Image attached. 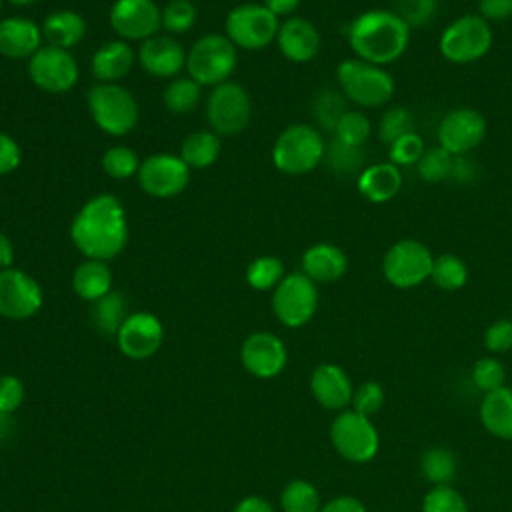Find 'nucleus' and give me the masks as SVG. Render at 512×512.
Here are the masks:
<instances>
[{"label": "nucleus", "mask_w": 512, "mask_h": 512, "mask_svg": "<svg viewBox=\"0 0 512 512\" xmlns=\"http://www.w3.org/2000/svg\"><path fill=\"white\" fill-rule=\"evenodd\" d=\"M128 236L124 204L110 192L88 198L70 224L72 244L90 260H114L126 248Z\"/></svg>", "instance_id": "1"}, {"label": "nucleus", "mask_w": 512, "mask_h": 512, "mask_svg": "<svg viewBox=\"0 0 512 512\" xmlns=\"http://www.w3.org/2000/svg\"><path fill=\"white\" fill-rule=\"evenodd\" d=\"M344 32L354 56L378 66H388L402 58L412 34L408 24L394 10L386 8L360 12L348 22Z\"/></svg>", "instance_id": "2"}, {"label": "nucleus", "mask_w": 512, "mask_h": 512, "mask_svg": "<svg viewBox=\"0 0 512 512\" xmlns=\"http://www.w3.org/2000/svg\"><path fill=\"white\" fill-rule=\"evenodd\" d=\"M336 82L344 98L360 110L380 108L388 104L396 92L394 76L386 66H378L356 56L338 64Z\"/></svg>", "instance_id": "3"}, {"label": "nucleus", "mask_w": 512, "mask_h": 512, "mask_svg": "<svg viewBox=\"0 0 512 512\" xmlns=\"http://www.w3.org/2000/svg\"><path fill=\"white\" fill-rule=\"evenodd\" d=\"M326 140L312 124H290L272 144V164L290 176L312 172L324 162Z\"/></svg>", "instance_id": "4"}, {"label": "nucleus", "mask_w": 512, "mask_h": 512, "mask_svg": "<svg viewBox=\"0 0 512 512\" xmlns=\"http://www.w3.org/2000/svg\"><path fill=\"white\" fill-rule=\"evenodd\" d=\"M86 104L94 124L108 136L130 134L140 118V106L134 94L120 84L96 82L88 90Z\"/></svg>", "instance_id": "5"}, {"label": "nucleus", "mask_w": 512, "mask_h": 512, "mask_svg": "<svg viewBox=\"0 0 512 512\" xmlns=\"http://www.w3.org/2000/svg\"><path fill=\"white\" fill-rule=\"evenodd\" d=\"M494 42L492 24L480 14H464L452 20L438 38V50L452 64H472L482 60Z\"/></svg>", "instance_id": "6"}, {"label": "nucleus", "mask_w": 512, "mask_h": 512, "mask_svg": "<svg viewBox=\"0 0 512 512\" xmlns=\"http://www.w3.org/2000/svg\"><path fill=\"white\" fill-rule=\"evenodd\" d=\"M238 64L236 46L226 34H204L192 44L186 56V72L200 86L228 82Z\"/></svg>", "instance_id": "7"}, {"label": "nucleus", "mask_w": 512, "mask_h": 512, "mask_svg": "<svg viewBox=\"0 0 512 512\" xmlns=\"http://www.w3.org/2000/svg\"><path fill=\"white\" fill-rule=\"evenodd\" d=\"M320 294L318 284L310 280L302 270L288 272L282 282L272 290V312L276 320L286 328L306 326L318 310Z\"/></svg>", "instance_id": "8"}, {"label": "nucleus", "mask_w": 512, "mask_h": 512, "mask_svg": "<svg viewBox=\"0 0 512 512\" xmlns=\"http://www.w3.org/2000/svg\"><path fill=\"white\" fill-rule=\"evenodd\" d=\"M330 442L334 450L352 464H368L380 448V434L368 416L346 408L330 422Z\"/></svg>", "instance_id": "9"}, {"label": "nucleus", "mask_w": 512, "mask_h": 512, "mask_svg": "<svg viewBox=\"0 0 512 512\" xmlns=\"http://www.w3.org/2000/svg\"><path fill=\"white\" fill-rule=\"evenodd\" d=\"M432 264L434 256L426 244L414 238H404L384 252L382 276L390 286L410 290L430 280Z\"/></svg>", "instance_id": "10"}, {"label": "nucleus", "mask_w": 512, "mask_h": 512, "mask_svg": "<svg viewBox=\"0 0 512 512\" xmlns=\"http://www.w3.org/2000/svg\"><path fill=\"white\" fill-rule=\"evenodd\" d=\"M278 16H274L264 4H238L224 20V30L228 40L236 48L262 50L276 42L278 36Z\"/></svg>", "instance_id": "11"}, {"label": "nucleus", "mask_w": 512, "mask_h": 512, "mask_svg": "<svg viewBox=\"0 0 512 512\" xmlns=\"http://www.w3.org/2000/svg\"><path fill=\"white\" fill-rule=\"evenodd\" d=\"M252 116V102L246 88L234 80L214 86L206 100V120L218 136H238Z\"/></svg>", "instance_id": "12"}, {"label": "nucleus", "mask_w": 512, "mask_h": 512, "mask_svg": "<svg viewBox=\"0 0 512 512\" xmlns=\"http://www.w3.org/2000/svg\"><path fill=\"white\" fill-rule=\"evenodd\" d=\"M28 76L42 92L66 94L76 86L80 68L70 50L42 44L28 58Z\"/></svg>", "instance_id": "13"}, {"label": "nucleus", "mask_w": 512, "mask_h": 512, "mask_svg": "<svg viewBox=\"0 0 512 512\" xmlns=\"http://www.w3.org/2000/svg\"><path fill=\"white\" fill-rule=\"evenodd\" d=\"M44 304V290L40 282L20 270L4 268L0 270V316L6 320H30L34 318Z\"/></svg>", "instance_id": "14"}, {"label": "nucleus", "mask_w": 512, "mask_h": 512, "mask_svg": "<svg viewBox=\"0 0 512 512\" xmlns=\"http://www.w3.org/2000/svg\"><path fill=\"white\" fill-rule=\"evenodd\" d=\"M140 188L158 200L174 198L182 194L190 182V168L180 158V154L158 152L146 156L138 168Z\"/></svg>", "instance_id": "15"}, {"label": "nucleus", "mask_w": 512, "mask_h": 512, "mask_svg": "<svg viewBox=\"0 0 512 512\" xmlns=\"http://www.w3.org/2000/svg\"><path fill=\"white\" fill-rule=\"evenodd\" d=\"M486 130V118L480 110L458 106L442 116L436 128V138L438 146H442L452 156H468L482 144Z\"/></svg>", "instance_id": "16"}, {"label": "nucleus", "mask_w": 512, "mask_h": 512, "mask_svg": "<svg viewBox=\"0 0 512 512\" xmlns=\"http://www.w3.org/2000/svg\"><path fill=\"white\" fill-rule=\"evenodd\" d=\"M108 20L120 40L144 42L162 28V8L154 0H114Z\"/></svg>", "instance_id": "17"}, {"label": "nucleus", "mask_w": 512, "mask_h": 512, "mask_svg": "<svg viewBox=\"0 0 512 512\" xmlns=\"http://www.w3.org/2000/svg\"><path fill=\"white\" fill-rule=\"evenodd\" d=\"M114 340L122 356L130 360H148L160 350L164 342V324L152 312H130Z\"/></svg>", "instance_id": "18"}, {"label": "nucleus", "mask_w": 512, "mask_h": 512, "mask_svg": "<svg viewBox=\"0 0 512 512\" xmlns=\"http://www.w3.org/2000/svg\"><path fill=\"white\" fill-rule=\"evenodd\" d=\"M242 368L260 380L276 378L288 364V350L280 336L268 330L252 332L240 346Z\"/></svg>", "instance_id": "19"}, {"label": "nucleus", "mask_w": 512, "mask_h": 512, "mask_svg": "<svg viewBox=\"0 0 512 512\" xmlns=\"http://www.w3.org/2000/svg\"><path fill=\"white\" fill-rule=\"evenodd\" d=\"M188 52L172 36H152L140 42L138 62L142 70L154 78H176L186 68Z\"/></svg>", "instance_id": "20"}, {"label": "nucleus", "mask_w": 512, "mask_h": 512, "mask_svg": "<svg viewBox=\"0 0 512 512\" xmlns=\"http://www.w3.org/2000/svg\"><path fill=\"white\" fill-rule=\"evenodd\" d=\"M310 392L322 408L342 412L352 404L354 384L340 364L322 362L310 374Z\"/></svg>", "instance_id": "21"}, {"label": "nucleus", "mask_w": 512, "mask_h": 512, "mask_svg": "<svg viewBox=\"0 0 512 512\" xmlns=\"http://www.w3.org/2000/svg\"><path fill=\"white\" fill-rule=\"evenodd\" d=\"M276 44L286 60L294 64H306L318 56L322 38L318 28L308 18L290 16L280 24Z\"/></svg>", "instance_id": "22"}, {"label": "nucleus", "mask_w": 512, "mask_h": 512, "mask_svg": "<svg viewBox=\"0 0 512 512\" xmlns=\"http://www.w3.org/2000/svg\"><path fill=\"white\" fill-rule=\"evenodd\" d=\"M42 28L32 18L8 16L0 20V54L8 60H28L42 46Z\"/></svg>", "instance_id": "23"}, {"label": "nucleus", "mask_w": 512, "mask_h": 512, "mask_svg": "<svg viewBox=\"0 0 512 512\" xmlns=\"http://www.w3.org/2000/svg\"><path fill=\"white\" fill-rule=\"evenodd\" d=\"M302 272L316 284H332L348 270L346 252L332 242H316L308 246L300 258Z\"/></svg>", "instance_id": "24"}, {"label": "nucleus", "mask_w": 512, "mask_h": 512, "mask_svg": "<svg viewBox=\"0 0 512 512\" xmlns=\"http://www.w3.org/2000/svg\"><path fill=\"white\" fill-rule=\"evenodd\" d=\"M402 172L390 160L366 164V168L356 176L358 192L372 204H384L396 198L402 190Z\"/></svg>", "instance_id": "25"}, {"label": "nucleus", "mask_w": 512, "mask_h": 512, "mask_svg": "<svg viewBox=\"0 0 512 512\" xmlns=\"http://www.w3.org/2000/svg\"><path fill=\"white\" fill-rule=\"evenodd\" d=\"M136 62V54L126 40H110L102 44L94 54H92V74L98 82H108V84H118L122 78H126Z\"/></svg>", "instance_id": "26"}, {"label": "nucleus", "mask_w": 512, "mask_h": 512, "mask_svg": "<svg viewBox=\"0 0 512 512\" xmlns=\"http://www.w3.org/2000/svg\"><path fill=\"white\" fill-rule=\"evenodd\" d=\"M112 270L108 262L84 258L72 272V290L84 302H96L112 290Z\"/></svg>", "instance_id": "27"}, {"label": "nucleus", "mask_w": 512, "mask_h": 512, "mask_svg": "<svg viewBox=\"0 0 512 512\" xmlns=\"http://www.w3.org/2000/svg\"><path fill=\"white\" fill-rule=\"evenodd\" d=\"M46 44L70 50L86 36V20L74 10L50 12L40 24Z\"/></svg>", "instance_id": "28"}, {"label": "nucleus", "mask_w": 512, "mask_h": 512, "mask_svg": "<svg viewBox=\"0 0 512 512\" xmlns=\"http://www.w3.org/2000/svg\"><path fill=\"white\" fill-rule=\"evenodd\" d=\"M482 426L500 440H512V388L502 386L484 394L480 402Z\"/></svg>", "instance_id": "29"}, {"label": "nucleus", "mask_w": 512, "mask_h": 512, "mask_svg": "<svg viewBox=\"0 0 512 512\" xmlns=\"http://www.w3.org/2000/svg\"><path fill=\"white\" fill-rule=\"evenodd\" d=\"M220 156V136L212 130L190 132L180 144V158L190 170H204Z\"/></svg>", "instance_id": "30"}, {"label": "nucleus", "mask_w": 512, "mask_h": 512, "mask_svg": "<svg viewBox=\"0 0 512 512\" xmlns=\"http://www.w3.org/2000/svg\"><path fill=\"white\" fill-rule=\"evenodd\" d=\"M126 316H128V304L122 292L110 290L100 300L92 302V310H90L92 326L104 336H116Z\"/></svg>", "instance_id": "31"}, {"label": "nucleus", "mask_w": 512, "mask_h": 512, "mask_svg": "<svg viewBox=\"0 0 512 512\" xmlns=\"http://www.w3.org/2000/svg\"><path fill=\"white\" fill-rule=\"evenodd\" d=\"M420 470L432 486L452 484L456 478V456L446 446H430L420 456Z\"/></svg>", "instance_id": "32"}, {"label": "nucleus", "mask_w": 512, "mask_h": 512, "mask_svg": "<svg viewBox=\"0 0 512 512\" xmlns=\"http://www.w3.org/2000/svg\"><path fill=\"white\" fill-rule=\"evenodd\" d=\"M202 96V86L190 76H176L162 92V102L172 114H188L196 110Z\"/></svg>", "instance_id": "33"}, {"label": "nucleus", "mask_w": 512, "mask_h": 512, "mask_svg": "<svg viewBox=\"0 0 512 512\" xmlns=\"http://www.w3.org/2000/svg\"><path fill=\"white\" fill-rule=\"evenodd\" d=\"M430 280L436 288L444 292H456L468 282V266L456 254H440L434 256Z\"/></svg>", "instance_id": "34"}, {"label": "nucleus", "mask_w": 512, "mask_h": 512, "mask_svg": "<svg viewBox=\"0 0 512 512\" xmlns=\"http://www.w3.org/2000/svg\"><path fill=\"white\" fill-rule=\"evenodd\" d=\"M324 164L336 176H352V174L358 176L366 168V154H364V148H354L332 138L326 144Z\"/></svg>", "instance_id": "35"}, {"label": "nucleus", "mask_w": 512, "mask_h": 512, "mask_svg": "<svg viewBox=\"0 0 512 512\" xmlns=\"http://www.w3.org/2000/svg\"><path fill=\"white\" fill-rule=\"evenodd\" d=\"M280 508L282 512H320V492L312 482L294 478L280 492Z\"/></svg>", "instance_id": "36"}, {"label": "nucleus", "mask_w": 512, "mask_h": 512, "mask_svg": "<svg viewBox=\"0 0 512 512\" xmlns=\"http://www.w3.org/2000/svg\"><path fill=\"white\" fill-rule=\"evenodd\" d=\"M284 276H286L284 262L270 254L254 258L246 268V282L256 292L274 290Z\"/></svg>", "instance_id": "37"}, {"label": "nucleus", "mask_w": 512, "mask_h": 512, "mask_svg": "<svg viewBox=\"0 0 512 512\" xmlns=\"http://www.w3.org/2000/svg\"><path fill=\"white\" fill-rule=\"evenodd\" d=\"M346 110H350L348 100L340 90H332V88L320 90L312 102V116L316 124L328 132H334L336 124L340 122Z\"/></svg>", "instance_id": "38"}, {"label": "nucleus", "mask_w": 512, "mask_h": 512, "mask_svg": "<svg viewBox=\"0 0 512 512\" xmlns=\"http://www.w3.org/2000/svg\"><path fill=\"white\" fill-rule=\"evenodd\" d=\"M410 132H416V118L406 106L386 108L376 126V134H378L380 142H384L388 146Z\"/></svg>", "instance_id": "39"}, {"label": "nucleus", "mask_w": 512, "mask_h": 512, "mask_svg": "<svg viewBox=\"0 0 512 512\" xmlns=\"http://www.w3.org/2000/svg\"><path fill=\"white\" fill-rule=\"evenodd\" d=\"M454 164V156L446 152L442 146H432L426 148L420 160L416 162V172L418 178L426 184H440L450 178Z\"/></svg>", "instance_id": "40"}, {"label": "nucleus", "mask_w": 512, "mask_h": 512, "mask_svg": "<svg viewBox=\"0 0 512 512\" xmlns=\"http://www.w3.org/2000/svg\"><path fill=\"white\" fill-rule=\"evenodd\" d=\"M334 140L354 146V148H364L372 134V124L370 118L362 110H346L340 122L334 128Z\"/></svg>", "instance_id": "41"}, {"label": "nucleus", "mask_w": 512, "mask_h": 512, "mask_svg": "<svg viewBox=\"0 0 512 512\" xmlns=\"http://www.w3.org/2000/svg\"><path fill=\"white\" fill-rule=\"evenodd\" d=\"M140 158L138 154L124 144L110 146L102 156V170L114 180H128L138 174Z\"/></svg>", "instance_id": "42"}, {"label": "nucleus", "mask_w": 512, "mask_h": 512, "mask_svg": "<svg viewBox=\"0 0 512 512\" xmlns=\"http://www.w3.org/2000/svg\"><path fill=\"white\" fill-rule=\"evenodd\" d=\"M438 0H394V12L408 24L410 30L426 28L438 16Z\"/></svg>", "instance_id": "43"}, {"label": "nucleus", "mask_w": 512, "mask_h": 512, "mask_svg": "<svg viewBox=\"0 0 512 512\" xmlns=\"http://www.w3.org/2000/svg\"><path fill=\"white\" fill-rule=\"evenodd\" d=\"M422 512H470L464 496L452 486H432L422 498Z\"/></svg>", "instance_id": "44"}, {"label": "nucleus", "mask_w": 512, "mask_h": 512, "mask_svg": "<svg viewBox=\"0 0 512 512\" xmlns=\"http://www.w3.org/2000/svg\"><path fill=\"white\" fill-rule=\"evenodd\" d=\"M472 384L484 394L506 386L504 364L496 356H484L476 360L472 366Z\"/></svg>", "instance_id": "45"}, {"label": "nucleus", "mask_w": 512, "mask_h": 512, "mask_svg": "<svg viewBox=\"0 0 512 512\" xmlns=\"http://www.w3.org/2000/svg\"><path fill=\"white\" fill-rule=\"evenodd\" d=\"M198 10L190 0H170L162 8V28L170 34H184L196 24Z\"/></svg>", "instance_id": "46"}, {"label": "nucleus", "mask_w": 512, "mask_h": 512, "mask_svg": "<svg viewBox=\"0 0 512 512\" xmlns=\"http://www.w3.org/2000/svg\"><path fill=\"white\" fill-rule=\"evenodd\" d=\"M384 402H386V392H384L382 384L376 380H366L360 386H354L350 408L356 410L358 414L370 418L382 410Z\"/></svg>", "instance_id": "47"}, {"label": "nucleus", "mask_w": 512, "mask_h": 512, "mask_svg": "<svg viewBox=\"0 0 512 512\" xmlns=\"http://www.w3.org/2000/svg\"><path fill=\"white\" fill-rule=\"evenodd\" d=\"M424 150H426V144H424L422 136H418V132H410L388 146V160L392 164H396L398 168L400 166H416V162L420 160Z\"/></svg>", "instance_id": "48"}, {"label": "nucleus", "mask_w": 512, "mask_h": 512, "mask_svg": "<svg viewBox=\"0 0 512 512\" xmlns=\"http://www.w3.org/2000/svg\"><path fill=\"white\" fill-rule=\"evenodd\" d=\"M26 398L24 382L16 374H2L0 376V414L12 416Z\"/></svg>", "instance_id": "49"}, {"label": "nucleus", "mask_w": 512, "mask_h": 512, "mask_svg": "<svg viewBox=\"0 0 512 512\" xmlns=\"http://www.w3.org/2000/svg\"><path fill=\"white\" fill-rule=\"evenodd\" d=\"M484 346L492 356L512 350V318L494 320L484 332Z\"/></svg>", "instance_id": "50"}, {"label": "nucleus", "mask_w": 512, "mask_h": 512, "mask_svg": "<svg viewBox=\"0 0 512 512\" xmlns=\"http://www.w3.org/2000/svg\"><path fill=\"white\" fill-rule=\"evenodd\" d=\"M22 164V148L14 136L0 130V176L12 174Z\"/></svg>", "instance_id": "51"}, {"label": "nucleus", "mask_w": 512, "mask_h": 512, "mask_svg": "<svg viewBox=\"0 0 512 512\" xmlns=\"http://www.w3.org/2000/svg\"><path fill=\"white\" fill-rule=\"evenodd\" d=\"M478 14L486 22H504L512 18V0H478Z\"/></svg>", "instance_id": "52"}, {"label": "nucleus", "mask_w": 512, "mask_h": 512, "mask_svg": "<svg viewBox=\"0 0 512 512\" xmlns=\"http://www.w3.org/2000/svg\"><path fill=\"white\" fill-rule=\"evenodd\" d=\"M320 512H368L364 502L350 494H340L322 504Z\"/></svg>", "instance_id": "53"}, {"label": "nucleus", "mask_w": 512, "mask_h": 512, "mask_svg": "<svg viewBox=\"0 0 512 512\" xmlns=\"http://www.w3.org/2000/svg\"><path fill=\"white\" fill-rule=\"evenodd\" d=\"M476 168L478 166L468 156H454V164L448 180H454L456 184H470L478 174Z\"/></svg>", "instance_id": "54"}, {"label": "nucleus", "mask_w": 512, "mask_h": 512, "mask_svg": "<svg viewBox=\"0 0 512 512\" xmlns=\"http://www.w3.org/2000/svg\"><path fill=\"white\" fill-rule=\"evenodd\" d=\"M232 512H276V510L266 498L252 494V496H244L242 500H238L236 506L232 508Z\"/></svg>", "instance_id": "55"}, {"label": "nucleus", "mask_w": 512, "mask_h": 512, "mask_svg": "<svg viewBox=\"0 0 512 512\" xmlns=\"http://www.w3.org/2000/svg\"><path fill=\"white\" fill-rule=\"evenodd\" d=\"M302 0H262V4L274 14V16H290Z\"/></svg>", "instance_id": "56"}, {"label": "nucleus", "mask_w": 512, "mask_h": 512, "mask_svg": "<svg viewBox=\"0 0 512 512\" xmlns=\"http://www.w3.org/2000/svg\"><path fill=\"white\" fill-rule=\"evenodd\" d=\"M14 264V246L4 230H0V270L10 268Z\"/></svg>", "instance_id": "57"}, {"label": "nucleus", "mask_w": 512, "mask_h": 512, "mask_svg": "<svg viewBox=\"0 0 512 512\" xmlns=\"http://www.w3.org/2000/svg\"><path fill=\"white\" fill-rule=\"evenodd\" d=\"M8 2L14 4V6H30V4H34L38 0H8Z\"/></svg>", "instance_id": "58"}, {"label": "nucleus", "mask_w": 512, "mask_h": 512, "mask_svg": "<svg viewBox=\"0 0 512 512\" xmlns=\"http://www.w3.org/2000/svg\"><path fill=\"white\" fill-rule=\"evenodd\" d=\"M2 6H4V0H0V12H2Z\"/></svg>", "instance_id": "59"}]
</instances>
